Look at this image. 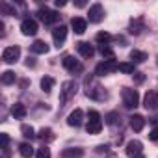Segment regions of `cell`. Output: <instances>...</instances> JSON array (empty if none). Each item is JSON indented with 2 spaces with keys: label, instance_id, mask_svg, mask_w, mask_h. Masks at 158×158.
I'll return each instance as SVG.
<instances>
[{
  "label": "cell",
  "instance_id": "cell-37",
  "mask_svg": "<svg viewBox=\"0 0 158 158\" xmlns=\"http://www.w3.org/2000/svg\"><path fill=\"white\" fill-rule=\"evenodd\" d=\"M74 4H76L78 8H84V6H86V0H76V2H74Z\"/></svg>",
  "mask_w": 158,
  "mask_h": 158
},
{
  "label": "cell",
  "instance_id": "cell-36",
  "mask_svg": "<svg viewBox=\"0 0 158 158\" xmlns=\"http://www.w3.org/2000/svg\"><path fill=\"white\" fill-rule=\"evenodd\" d=\"M134 76H136L138 82H143V74H141V73H134Z\"/></svg>",
  "mask_w": 158,
  "mask_h": 158
},
{
  "label": "cell",
  "instance_id": "cell-22",
  "mask_svg": "<svg viewBox=\"0 0 158 158\" xmlns=\"http://www.w3.org/2000/svg\"><path fill=\"white\" fill-rule=\"evenodd\" d=\"M52 88H54V78H50V76L41 78V89H43L45 93H50Z\"/></svg>",
  "mask_w": 158,
  "mask_h": 158
},
{
  "label": "cell",
  "instance_id": "cell-17",
  "mask_svg": "<svg viewBox=\"0 0 158 158\" xmlns=\"http://www.w3.org/2000/svg\"><path fill=\"white\" fill-rule=\"evenodd\" d=\"M130 127H132V130L134 132H141L143 130V127H145V119H143V115H132L130 117Z\"/></svg>",
  "mask_w": 158,
  "mask_h": 158
},
{
  "label": "cell",
  "instance_id": "cell-20",
  "mask_svg": "<svg viewBox=\"0 0 158 158\" xmlns=\"http://www.w3.org/2000/svg\"><path fill=\"white\" fill-rule=\"evenodd\" d=\"M11 115H13L15 119H23V117L26 115V108H24V104L15 102V104L11 106Z\"/></svg>",
  "mask_w": 158,
  "mask_h": 158
},
{
  "label": "cell",
  "instance_id": "cell-8",
  "mask_svg": "<svg viewBox=\"0 0 158 158\" xmlns=\"http://www.w3.org/2000/svg\"><path fill=\"white\" fill-rule=\"evenodd\" d=\"M37 15H39V19H41L45 24H52V23H56V21L60 19V15H58L56 11L48 10V8H41V10L37 11Z\"/></svg>",
  "mask_w": 158,
  "mask_h": 158
},
{
  "label": "cell",
  "instance_id": "cell-38",
  "mask_svg": "<svg viewBox=\"0 0 158 158\" xmlns=\"http://www.w3.org/2000/svg\"><path fill=\"white\" fill-rule=\"evenodd\" d=\"M26 65H28V67H34V65H35V61H34V58H28V61H26Z\"/></svg>",
  "mask_w": 158,
  "mask_h": 158
},
{
  "label": "cell",
  "instance_id": "cell-9",
  "mask_svg": "<svg viewBox=\"0 0 158 158\" xmlns=\"http://www.w3.org/2000/svg\"><path fill=\"white\" fill-rule=\"evenodd\" d=\"M21 32H23V35H35L37 34V23H35V19H24L23 23H21Z\"/></svg>",
  "mask_w": 158,
  "mask_h": 158
},
{
  "label": "cell",
  "instance_id": "cell-2",
  "mask_svg": "<svg viewBox=\"0 0 158 158\" xmlns=\"http://www.w3.org/2000/svg\"><path fill=\"white\" fill-rule=\"evenodd\" d=\"M76 91H78V84L74 80H65L61 84V89H60V104L63 106L69 99H73L76 95Z\"/></svg>",
  "mask_w": 158,
  "mask_h": 158
},
{
  "label": "cell",
  "instance_id": "cell-35",
  "mask_svg": "<svg viewBox=\"0 0 158 158\" xmlns=\"http://www.w3.org/2000/svg\"><path fill=\"white\" fill-rule=\"evenodd\" d=\"M54 4H56V8H63L65 6V0H56Z\"/></svg>",
  "mask_w": 158,
  "mask_h": 158
},
{
  "label": "cell",
  "instance_id": "cell-32",
  "mask_svg": "<svg viewBox=\"0 0 158 158\" xmlns=\"http://www.w3.org/2000/svg\"><path fill=\"white\" fill-rule=\"evenodd\" d=\"M37 158H50V149H47V147H41L39 151H37V154H35Z\"/></svg>",
  "mask_w": 158,
  "mask_h": 158
},
{
  "label": "cell",
  "instance_id": "cell-19",
  "mask_svg": "<svg viewBox=\"0 0 158 158\" xmlns=\"http://www.w3.org/2000/svg\"><path fill=\"white\" fill-rule=\"evenodd\" d=\"M30 48H32V52H34V54H47V52H48V45H47L45 41H41V39L34 41Z\"/></svg>",
  "mask_w": 158,
  "mask_h": 158
},
{
  "label": "cell",
  "instance_id": "cell-4",
  "mask_svg": "<svg viewBox=\"0 0 158 158\" xmlns=\"http://www.w3.org/2000/svg\"><path fill=\"white\" fill-rule=\"evenodd\" d=\"M117 69H119V63L115 60H104L95 67V74L97 76H106V74H110V73H114Z\"/></svg>",
  "mask_w": 158,
  "mask_h": 158
},
{
  "label": "cell",
  "instance_id": "cell-24",
  "mask_svg": "<svg viewBox=\"0 0 158 158\" xmlns=\"http://www.w3.org/2000/svg\"><path fill=\"white\" fill-rule=\"evenodd\" d=\"M15 80H17V76H15L13 71H4V73H2V84L10 86V84H13Z\"/></svg>",
  "mask_w": 158,
  "mask_h": 158
},
{
  "label": "cell",
  "instance_id": "cell-1",
  "mask_svg": "<svg viewBox=\"0 0 158 158\" xmlns=\"http://www.w3.org/2000/svg\"><path fill=\"white\" fill-rule=\"evenodd\" d=\"M84 84H86V95H88L89 99L99 101V102H102V101H106V99H108L106 89L97 82V78H95V76H88Z\"/></svg>",
  "mask_w": 158,
  "mask_h": 158
},
{
  "label": "cell",
  "instance_id": "cell-31",
  "mask_svg": "<svg viewBox=\"0 0 158 158\" xmlns=\"http://www.w3.org/2000/svg\"><path fill=\"white\" fill-rule=\"evenodd\" d=\"M117 119H119V115H117L115 112H110V114L106 115V123H108V125H115Z\"/></svg>",
  "mask_w": 158,
  "mask_h": 158
},
{
  "label": "cell",
  "instance_id": "cell-5",
  "mask_svg": "<svg viewBox=\"0 0 158 158\" xmlns=\"http://www.w3.org/2000/svg\"><path fill=\"white\" fill-rule=\"evenodd\" d=\"M123 104H125L128 110L136 108V106L139 104V93H138L136 89L125 88V89H123Z\"/></svg>",
  "mask_w": 158,
  "mask_h": 158
},
{
  "label": "cell",
  "instance_id": "cell-6",
  "mask_svg": "<svg viewBox=\"0 0 158 158\" xmlns=\"http://www.w3.org/2000/svg\"><path fill=\"white\" fill-rule=\"evenodd\" d=\"M21 56V48L19 47H6L4 52H2V60L6 63H15Z\"/></svg>",
  "mask_w": 158,
  "mask_h": 158
},
{
  "label": "cell",
  "instance_id": "cell-14",
  "mask_svg": "<svg viewBox=\"0 0 158 158\" xmlns=\"http://www.w3.org/2000/svg\"><path fill=\"white\" fill-rule=\"evenodd\" d=\"M104 19V10L101 4H93L89 8V23H101Z\"/></svg>",
  "mask_w": 158,
  "mask_h": 158
},
{
  "label": "cell",
  "instance_id": "cell-7",
  "mask_svg": "<svg viewBox=\"0 0 158 158\" xmlns=\"http://www.w3.org/2000/svg\"><path fill=\"white\" fill-rule=\"evenodd\" d=\"M143 106L147 110H158V91H154V89L147 91L143 97Z\"/></svg>",
  "mask_w": 158,
  "mask_h": 158
},
{
  "label": "cell",
  "instance_id": "cell-3",
  "mask_svg": "<svg viewBox=\"0 0 158 158\" xmlns=\"http://www.w3.org/2000/svg\"><path fill=\"white\" fill-rule=\"evenodd\" d=\"M102 128V119H101V114L91 110L89 112V117H88V125H86V130L88 134H99Z\"/></svg>",
  "mask_w": 158,
  "mask_h": 158
},
{
  "label": "cell",
  "instance_id": "cell-34",
  "mask_svg": "<svg viewBox=\"0 0 158 158\" xmlns=\"http://www.w3.org/2000/svg\"><path fill=\"white\" fill-rule=\"evenodd\" d=\"M149 139H152V141H158V127H154V128L151 130V134H149Z\"/></svg>",
  "mask_w": 158,
  "mask_h": 158
},
{
  "label": "cell",
  "instance_id": "cell-15",
  "mask_svg": "<svg viewBox=\"0 0 158 158\" xmlns=\"http://www.w3.org/2000/svg\"><path fill=\"white\" fill-rule=\"evenodd\" d=\"M71 26H73L74 34H84L86 28H88V21L82 19V17H74V19L71 21Z\"/></svg>",
  "mask_w": 158,
  "mask_h": 158
},
{
  "label": "cell",
  "instance_id": "cell-12",
  "mask_svg": "<svg viewBox=\"0 0 158 158\" xmlns=\"http://www.w3.org/2000/svg\"><path fill=\"white\" fill-rule=\"evenodd\" d=\"M127 154H128L130 158H134V156H138V154H143V145H141V141H139V139H130V141L127 143Z\"/></svg>",
  "mask_w": 158,
  "mask_h": 158
},
{
  "label": "cell",
  "instance_id": "cell-33",
  "mask_svg": "<svg viewBox=\"0 0 158 158\" xmlns=\"http://www.w3.org/2000/svg\"><path fill=\"white\" fill-rule=\"evenodd\" d=\"M0 141H2V149H8V145H10V136H8L6 132H2V134H0Z\"/></svg>",
  "mask_w": 158,
  "mask_h": 158
},
{
  "label": "cell",
  "instance_id": "cell-18",
  "mask_svg": "<svg viewBox=\"0 0 158 158\" xmlns=\"http://www.w3.org/2000/svg\"><path fill=\"white\" fill-rule=\"evenodd\" d=\"M76 48H78V52H80L84 58H91L93 54H95V50H93V47L89 45V43H86V41H80L76 45Z\"/></svg>",
  "mask_w": 158,
  "mask_h": 158
},
{
  "label": "cell",
  "instance_id": "cell-26",
  "mask_svg": "<svg viewBox=\"0 0 158 158\" xmlns=\"http://www.w3.org/2000/svg\"><path fill=\"white\" fill-rule=\"evenodd\" d=\"M21 132H23L24 138H30V139L35 136V130H34V127H30V125H23V127H21Z\"/></svg>",
  "mask_w": 158,
  "mask_h": 158
},
{
  "label": "cell",
  "instance_id": "cell-40",
  "mask_svg": "<svg viewBox=\"0 0 158 158\" xmlns=\"http://www.w3.org/2000/svg\"><path fill=\"white\" fill-rule=\"evenodd\" d=\"M134 158H145V156H143V154H138V156H134Z\"/></svg>",
  "mask_w": 158,
  "mask_h": 158
},
{
  "label": "cell",
  "instance_id": "cell-23",
  "mask_svg": "<svg viewBox=\"0 0 158 158\" xmlns=\"http://www.w3.org/2000/svg\"><path fill=\"white\" fill-rule=\"evenodd\" d=\"M130 60H132L134 63H141V61H145V60H147V54H145V52H141V50H136V48H134V50L130 52Z\"/></svg>",
  "mask_w": 158,
  "mask_h": 158
},
{
  "label": "cell",
  "instance_id": "cell-29",
  "mask_svg": "<svg viewBox=\"0 0 158 158\" xmlns=\"http://www.w3.org/2000/svg\"><path fill=\"white\" fill-rule=\"evenodd\" d=\"M119 71L125 74H134V63H119Z\"/></svg>",
  "mask_w": 158,
  "mask_h": 158
},
{
  "label": "cell",
  "instance_id": "cell-30",
  "mask_svg": "<svg viewBox=\"0 0 158 158\" xmlns=\"http://www.w3.org/2000/svg\"><path fill=\"white\" fill-rule=\"evenodd\" d=\"M39 138H41L43 141H52V139H54V134H52L50 128H43V130L39 132Z\"/></svg>",
  "mask_w": 158,
  "mask_h": 158
},
{
  "label": "cell",
  "instance_id": "cell-16",
  "mask_svg": "<svg viewBox=\"0 0 158 158\" xmlns=\"http://www.w3.org/2000/svg\"><path fill=\"white\" fill-rule=\"evenodd\" d=\"M84 156V149L80 147H69V149H63L61 152V158H82Z\"/></svg>",
  "mask_w": 158,
  "mask_h": 158
},
{
  "label": "cell",
  "instance_id": "cell-11",
  "mask_svg": "<svg viewBox=\"0 0 158 158\" xmlns=\"http://www.w3.org/2000/svg\"><path fill=\"white\" fill-rule=\"evenodd\" d=\"M82 123H84V112L80 108H76V110H73L69 114V117H67V125L69 127H80Z\"/></svg>",
  "mask_w": 158,
  "mask_h": 158
},
{
  "label": "cell",
  "instance_id": "cell-25",
  "mask_svg": "<svg viewBox=\"0 0 158 158\" xmlns=\"http://www.w3.org/2000/svg\"><path fill=\"white\" fill-rule=\"evenodd\" d=\"M101 54L106 58V60H114V50L110 45H101Z\"/></svg>",
  "mask_w": 158,
  "mask_h": 158
},
{
  "label": "cell",
  "instance_id": "cell-13",
  "mask_svg": "<svg viewBox=\"0 0 158 158\" xmlns=\"http://www.w3.org/2000/svg\"><path fill=\"white\" fill-rule=\"evenodd\" d=\"M63 67L67 71H71V73H80L82 71V63L78 60H74L73 56H65L63 58Z\"/></svg>",
  "mask_w": 158,
  "mask_h": 158
},
{
  "label": "cell",
  "instance_id": "cell-27",
  "mask_svg": "<svg viewBox=\"0 0 158 158\" xmlns=\"http://www.w3.org/2000/svg\"><path fill=\"white\" fill-rule=\"evenodd\" d=\"M141 30H143V23L141 21H132L130 23V34H136L138 35Z\"/></svg>",
  "mask_w": 158,
  "mask_h": 158
},
{
  "label": "cell",
  "instance_id": "cell-39",
  "mask_svg": "<svg viewBox=\"0 0 158 158\" xmlns=\"http://www.w3.org/2000/svg\"><path fill=\"white\" fill-rule=\"evenodd\" d=\"M151 121H152V125H154V127H158V115H156V117H152Z\"/></svg>",
  "mask_w": 158,
  "mask_h": 158
},
{
  "label": "cell",
  "instance_id": "cell-10",
  "mask_svg": "<svg viewBox=\"0 0 158 158\" xmlns=\"http://www.w3.org/2000/svg\"><path fill=\"white\" fill-rule=\"evenodd\" d=\"M52 37H54V43H56V47L60 48V47L63 45V41L67 39V26H63V24L56 26V28L52 30Z\"/></svg>",
  "mask_w": 158,
  "mask_h": 158
},
{
  "label": "cell",
  "instance_id": "cell-21",
  "mask_svg": "<svg viewBox=\"0 0 158 158\" xmlns=\"http://www.w3.org/2000/svg\"><path fill=\"white\" fill-rule=\"evenodd\" d=\"M19 152H21V156L23 158H30V156H34V147L30 145V143H21L19 145Z\"/></svg>",
  "mask_w": 158,
  "mask_h": 158
},
{
  "label": "cell",
  "instance_id": "cell-28",
  "mask_svg": "<svg viewBox=\"0 0 158 158\" xmlns=\"http://www.w3.org/2000/svg\"><path fill=\"white\" fill-rule=\"evenodd\" d=\"M110 39H112V35H110L108 32H99V34H97V41H99L101 45H108Z\"/></svg>",
  "mask_w": 158,
  "mask_h": 158
}]
</instances>
